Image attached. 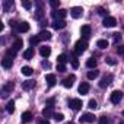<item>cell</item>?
<instances>
[{"label":"cell","mask_w":124,"mask_h":124,"mask_svg":"<svg viewBox=\"0 0 124 124\" xmlns=\"http://www.w3.org/2000/svg\"><path fill=\"white\" fill-rule=\"evenodd\" d=\"M54 120H55L57 123L63 121V120H64V114H61V112H57V114H54Z\"/></svg>","instance_id":"36"},{"label":"cell","mask_w":124,"mask_h":124,"mask_svg":"<svg viewBox=\"0 0 124 124\" xmlns=\"http://www.w3.org/2000/svg\"><path fill=\"white\" fill-rule=\"evenodd\" d=\"M6 111H8L9 114H13V112H15V101H13V99L8 102V105H6Z\"/></svg>","instance_id":"30"},{"label":"cell","mask_w":124,"mask_h":124,"mask_svg":"<svg viewBox=\"0 0 124 124\" xmlns=\"http://www.w3.org/2000/svg\"><path fill=\"white\" fill-rule=\"evenodd\" d=\"M22 6H23L26 10H31V9H32V3L29 2V0H22Z\"/></svg>","instance_id":"33"},{"label":"cell","mask_w":124,"mask_h":124,"mask_svg":"<svg viewBox=\"0 0 124 124\" xmlns=\"http://www.w3.org/2000/svg\"><path fill=\"white\" fill-rule=\"evenodd\" d=\"M32 57H34V48H32V47H29L28 50H25V51H23V58L31 60Z\"/></svg>","instance_id":"25"},{"label":"cell","mask_w":124,"mask_h":124,"mask_svg":"<svg viewBox=\"0 0 124 124\" xmlns=\"http://www.w3.org/2000/svg\"><path fill=\"white\" fill-rule=\"evenodd\" d=\"M121 99H123V92H121V91H114V92L111 93V96H109V101H111L112 104H118Z\"/></svg>","instance_id":"5"},{"label":"cell","mask_w":124,"mask_h":124,"mask_svg":"<svg viewBox=\"0 0 124 124\" xmlns=\"http://www.w3.org/2000/svg\"><path fill=\"white\" fill-rule=\"evenodd\" d=\"M67 124H73V123H72V121H70V123H67Z\"/></svg>","instance_id":"47"},{"label":"cell","mask_w":124,"mask_h":124,"mask_svg":"<svg viewBox=\"0 0 124 124\" xmlns=\"http://www.w3.org/2000/svg\"><path fill=\"white\" fill-rule=\"evenodd\" d=\"M118 124H124V121H121V123H118Z\"/></svg>","instance_id":"46"},{"label":"cell","mask_w":124,"mask_h":124,"mask_svg":"<svg viewBox=\"0 0 124 124\" xmlns=\"http://www.w3.org/2000/svg\"><path fill=\"white\" fill-rule=\"evenodd\" d=\"M39 54H41L44 58H48V57H50V54H51V48H50V47H47V45H42V47L39 48Z\"/></svg>","instance_id":"15"},{"label":"cell","mask_w":124,"mask_h":124,"mask_svg":"<svg viewBox=\"0 0 124 124\" xmlns=\"http://www.w3.org/2000/svg\"><path fill=\"white\" fill-rule=\"evenodd\" d=\"M2 5H3V10L5 12H10L13 9V2H10V0H5Z\"/></svg>","instance_id":"22"},{"label":"cell","mask_w":124,"mask_h":124,"mask_svg":"<svg viewBox=\"0 0 124 124\" xmlns=\"http://www.w3.org/2000/svg\"><path fill=\"white\" fill-rule=\"evenodd\" d=\"M21 72H22L23 76H32V75H34V69L29 67V66H23V67L21 69Z\"/></svg>","instance_id":"21"},{"label":"cell","mask_w":124,"mask_h":124,"mask_svg":"<svg viewBox=\"0 0 124 124\" xmlns=\"http://www.w3.org/2000/svg\"><path fill=\"white\" fill-rule=\"evenodd\" d=\"M18 32H28L29 31V23L26 22V21H23V22H19L18 23V26L15 28Z\"/></svg>","instance_id":"10"},{"label":"cell","mask_w":124,"mask_h":124,"mask_svg":"<svg viewBox=\"0 0 124 124\" xmlns=\"http://www.w3.org/2000/svg\"><path fill=\"white\" fill-rule=\"evenodd\" d=\"M16 50H13V48H9L8 51H6V57H10V58H15L16 57Z\"/></svg>","instance_id":"31"},{"label":"cell","mask_w":124,"mask_h":124,"mask_svg":"<svg viewBox=\"0 0 124 124\" xmlns=\"http://www.w3.org/2000/svg\"><path fill=\"white\" fill-rule=\"evenodd\" d=\"M82 105H83V104H82V101H80V99H78V98H75V99H70V101H69V107H70L73 111H79V109L82 108Z\"/></svg>","instance_id":"6"},{"label":"cell","mask_w":124,"mask_h":124,"mask_svg":"<svg viewBox=\"0 0 124 124\" xmlns=\"http://www.w3.org/2000/svg\"><path fill=\"white\" fill-rule=\"evenodd\" d=\"M50 6L57 10V9L60 8V0H50Z\"/></svg>","instance_id":"34"},{"label":"cell","mask_w":124,"mask_h":124,"mask_svg":"<svg viewBox=\"0 0 124 124\" xmlns=\"http://www.w3.org/2000/svg\"><path fill=\"white\" fill-rule=\"evenodd\" d=\"M42 115L48 120L50 117H54V112H53V108H50V107H47V108H44L42 109Z\"/></svg>","instance_id":"27"},{"label":"cell","mask_w":124,"mask_h":124,"mask_svg":"<svg viewBox=\"0 0 124 124\" xmlns=\"http://www.w3.org/2000/svg\"><path fill=\"white\" fill-rule=\"evenodd\" d=\"M75 80H76V76H75V75H70V76H67V78L63 80V86H64V88H72L73 83H75Z\"/></svg>","instance_id":"11"},{"label":"cell","mask_w":124,"mask_h":124,"mask_svg":"<svg viewBox=\"0 0 124 124\" xmlns=\"http://www.w3.org/2000/svg\"><path fill=\"white\" fill-rule=\"evenodd\" d=\"M99 124H108V118L107 117H101L99 118Z\"/></svg>","instance_id":"45"},{"label":"cell","mask_w":124,"mask_h":124,"mask_svg":"<svg viewBox=\"0 0 124 124\" xmlns=\"http://www.w3.org/2000/svg\"><path fill=\"white\" fill-rule=\"evenodd\" d=\"M75 47H76L75 48V53L79 55V54H82V53H85L88 50V42H86V39H79Z\"/></svg>","instance_id":"1"},{"label":"cell","mask_w":124,"mask_h":124,"mask_svg":"<svg viewBox=\"0 0 124 124\" xmlns=\"http://www.w3.org/2000/svg\"><path fill=\"white\" fill-rule=\"evenodd\" d=\"M41 66H42L44 69H50V67H51V63H50L48 60H44L42 63H41Z\"/></svg>","instance_id":"41"},{"label":"cell","mask_w":124,"mask_h":124,"mask_svg":"<svg viewBox=\"0 0 124 124\" xmlns=\"http://www.w3.org/2000/svg\"><path fill=\"white\" fill-rule=\"evenodd\" d=\"M45 82H47V85L48 86H54L55 83H57V79H55V75H47L45 76Z\"/></svg>","instance_id":"16"},{"label":"cell","mask_w":124,"mask_h":124,"mask_svg":"<svg viewBox=\"0 0 124 124\" xmlns=\"http://www.w3.org/2000/svg\"><path fill=\"white\" fill-rule=\"evenodd\" d=\"M38 124H50V121L47 118H39L38 120Z\"/></svg>","instance_id":"44"},{"label":"cell","mask_w":124,"mask_h":124,"mask_svg":"<svg viewBox=\"0 0 124 124\" xmlns=\"http://www.w3.org/2000/svg\"><path fill=\"white\" fill-rule=\"evenodd\" d=\"M70 15H72V18L79 19V18H82V15H83V9H82L80 6H75V8H72Z\"/></svg>","instance_id":"8"},{"label":"cell","mask_w":124,"mask_h":124,"mask_svg":"<svg viewBox=\"0 0 124 124\" xmlns=\"http://www.w3.org/2000/svg\"><path fill=\"white\" fill-rule=\"evenodd\" d=\"M108 45H109V44H108V41H107V39H98V41H96V47H98V48H101V50L108 48Z\"/></svg>","instance_id":"24"},{"label":"cell","mask_w":124,"mask_h":124,"mask_svg":"<svg viewBox=\"0 0 124 124\" xmlns=\"http://www.w3.org/2000/svg\"><path fill=\"white\" fill-rule=\"evenodd\" d=\"M51 25H53V28L57 29V31H58V29H64V28L67 26V23H66L64 21H54Z\"/></svg>","instance_id":"14"},{"label":"cell","mask_w":124,"mask_h":124,"mask_svg":"<svg viewBox=\"0 0 124 124\" xmlns=\"http://www.w3.org/2000/svg\"><path fill=\"white\" fill-rule=\"evenodd\" d=\"M12 64H13V58H10V57H5V58L2 60V66H3V69H6V70L12 69Z\"/></svg>","instance_id":"13"},{"label":"cell","mask_w":124,"mask_h":124,"mask_svg":"<svg viewBox=\"0 0 124 124\" xmlns=\"http://www.w3.org/2000/svg\"><path fill=\"white\" fill-rule=\"evenodd\" d=\"M98 13H99V15H102V16H104V15H107V13H108V12H107V9H104V8H98Z\"/></svg>","instance_id":"43"},{"label":"cell","mask_w":124,"mask_h":124,"mask_svg":"<svg viewBox=\"0 0 124 124\" xmlns=\"http://www.w3.org/2000/svg\"><path fill=\"white\" fill-rule=\"evenodd\" d=\"M88 92H89V83H86V82L80 83L79 85V93L80 95H86Z\"/></svg>","instance_id":"18"},{"label":"cell","mask_w":124,"mask_h":124,"mask_svg":"<svg viewBox=\"0 0 124 124\" xmlns=\"http://www.w3.org/2000/svg\"><path fill=\"white\" fill-rule=\"evenodd\" d=\"M54 102H55V99H54V98H50V99H47V102H45V104H47V107L53 108V107H54Z\"/></svg>","instance_id":"39"},{"label":"cell","mask_w":124,"mask_h":124,"mask_svg":"<svg viewBox=\"0 0 124 124\" xmlns=\"http://www.w3.org/2000/svg\"><path fill=\"white\" fill-rule=\"evenodd\" d=\"M95 120H96V117L93 114H91V112H85L82 117H79V121L80 123H93Z\"/></svg>","instance_id":"7"},{"label":"cell","mask_w":124,"mask_h":124,"mask_svg":"<svg viewBox=\"0 0 124 124\" xmlns=\"http://www.w3.org/2000/svg\"><path fill=\"white\" fill-rule=\"evenodd\" d=\"M13 88H15V85L10 82V83H6V85H3V88H2V96L3 98H8L9 96V93L13 91Z\"/></svg>","instance_id":"4"},{"label":"cell","mask_w":124,"mask_h":124,"mask_svg":"<svg viewBox=\"0 0 124 124\" xmlns=\"http://www.w3.org/2000/svg\"><path fill=\"white\" fill-rule=\"evenodd\" d=\"M96 64H98V61H96L93 57L88 58V61H86V66H88L89 69H95V67H96Z\"/></svg>","instance_id":"28"},{"label":"cell","mask_w":124,"mask_h":124,"mask_svg":"<svg viewBox=\"0 0 124 124\" xmlns=\"http://www.w3.org/2000/svg\"><path fill=\"white\" fill-rule=\"evenodd\" d=\"M72 67L73 69H78L79 67V60L78 58H72Z\"/></svg>","instance_id":"40"},{"label":"cell","mask_w":124,"mask_h":124,"mask_svg":"<svg viewBox=\"0 0 124 124\" xmlns=\"http://www.w3.org/2000/svg\"><path fill=\"white\" fill-rule=\"evenodd\" d=\"M88 107H89L91 109H96V108H98V102H96L95 99H91V101L88 102Z\"/></svg>","instance_id":"35"},{"label":"cell","mask_w":124,"mask_h":124,"mask_svg":"<svg viewBox=\"0 0 124 124\" xmlns=\"http://www.w3.org/2000/svg\"><path fill=\"white\" fill-rule=\"evenodd\" d=\"M91 32H92V29H91V26H89V25H83V26L80 28V34H82L83 39L89 38V37H91Z\"/></svg>","instance_id":"12"},{"label":"cell","mask_w":124,"mask_h":124,"mask_svg":"<svg viewBox=\"0 0 124 124\" xmlns=\"http://www.w3.org/2000/svg\"><path fill=\"white\" fill-rule=\"evenodd\" d=\"M32 120H34V115H32L31 111H25V112L22 114V123H29V121H32Z\"/></svg>","instance_id":"19"},{"label":"cell","mask_w":124,"mask_h":124,"mask_svg":"<svg viewBox=\"0 0 124 124\" xmlns=\"http://www.w3.org/2000/svg\"><path fill=\"white\" fill-rule=\"evenodd\" d=\"M39 41H41V39L38 38V35H37V37H31V38H29V44H31V47L37 45V44H38Z\"/></svg>","instance_id":"32"},{"label":"cell","mask_w":124,"mask_h":124,"mask_svg":"<svg viewBox=\"0 0 124 124\" xmlns=\"http://www.w3.org/2000/svg\"><path fill=\"white\" fill-rule=\"evenodd\" d=\"M12 47H13V50H16V51H19V50H21V48L23 47V41H22L21 38H16Z\"/></svg>","instance_id":"23"},{"label":"cell","mask_w":124,"mask_h":124,"mask_svg":"<svg viewBox=\"0 0 124 124\" xmlns=\"http://www.w3.org/2000/svg\"><path fill=\"white\" fill-rule=\"evenodd\" d=\"M105 61H107V63H108L109 66H114V64H117V60H114L112 57H107V58H105Z\"/></svg>","instance_id":"37"},{"label":"cell","mask_w":124,"mask_h":124,"mask_svg":"<svg viewBox=\"0 0 124 124\" xmlns=\"http://www.w3.org/2000/svg\"><path fill=\"white\" fill-rule=\"evenodd\" d=\"M98 75H99V72H98V70H89V72H88V75H86V78H88L89 80H93V79H96V78H98Z\"/></svg>","instance_id":"29"},{"label":"cell","mask_w":124,"mask_h":124,"mask_svg":"<svg viewBox=\"0 0 124 124\" xmlns=\"http://www.w3.org/2000/svg\"><path fill=\"white\" fill-rule=\"evenodd\" d=\"M69 61V57H67V54H60L58 57H57V64H66Z\"/></svg>","instance_id":"20"},{"label":"cell","mask_w":124,"mask_h":124,"mask_svg":"<svg viewBox=\"0 0 124 124\" xmlns=\"http://www.w3.org/2000/svg\"><path fill=\"white\" fill-rule=\"evenodd\" d=\"M51 16H53L55 21H63V19L67 16V10H64V9H57V10L51 12Z\"/></svg>","instance_id":"2"},{"label":"cell","mask_w":124,"mask_h":124,"mask_svg":"<svg viewBox=\"0 0 124 124\" xmlns=\"http://www.w3.org/2000/svg\"><path fill=\"white\" fill-rule=\"evenodd\" d=\"M34 86H35V82H34V80H26V82L22 83V88H23L25 91H31Z\"/></svg>","instance_id":"26"},{"label":"cell","mask_w":124,"mask_h":124,"mask_svg":"<svg viewBox=\"0 0 124 124\" xmlns=\"http://www.w3.org/2000/svg\"><path fill=\"white\" fill-rule=\"evenodd\" d=\"M38 38H39L41 41H48V39H51V32H48V31H41V32L38 34Z\"/></svg>","instance_id":"17"},{"label":"cell","mask_w":124,"mask_h":124,"mask_svg":"<svg viewBox=\"0 0 124 124\" xmlns=\"http://www.w3.org/2000/svg\"><path fill=\"white\" fill-rule=\"evenodd\" d=\"M112 41H114V44L120 42V41H121V35H120V34H112Z\"/></svg>","instance_id":"38"},{"label":"cell","mask_w":124,"mask_h":124,"mask_svg":"<svg viewBox=\"0 0 124 124\" xmlns=\"http://www.w3.org/2000/svg\"><path fill=\"white\" fill-rule=\"evenodd\" d=\"M123 115H124V111H123Z\"/></svg>","instance_id":"48"},{"label":"cell","mask_w":124,"mask_h":124,"mask_svg":"<svg viewBox=\"0 0 124 124\" xmlns=\"http://www.w3.org/2000/svg\"><path fill=\"white\" fill-rule=\"evenodd\" d=\"M102 25H104L105 28H114V26L117 25V19L112 18V16H105L104 21H102Z\"/></svg>","instance_id":"3"},{"label":"cell","mask_w":124,"mask_h":124,"mask_svg":"<svg viewBox=\"0 0 124 124\" xmlns=\"http://www.w3.org/2000/svg\"><path fill=\"white\" fill-rule=\"evenodd\" d=\"M57 70L60 73H63V72H66V66L64 64H57Z\"/></svg>","instance_id":"42"},{"label":"cell","mask_w":124,"mask_h":124,"mask_svg":"<svg viewBox=\"0 0 124 124\" xmlns=\"http://www.w3.org/2000/svg\"><path fill=\"white\" fill-rule=\"evenodd\" d=\"M112 75H105L102 79H101V82H99V86L101 88H107V86H109L111 83H112Z\"/></svg>","instance_id":"9"}]
</instances>
